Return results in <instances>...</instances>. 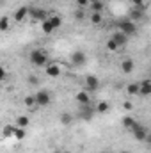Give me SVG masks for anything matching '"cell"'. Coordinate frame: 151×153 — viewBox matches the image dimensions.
Wrapping results in <instances>:
<instances>
[{"label": "cell", "instance_id": "obj_36", "mask_svg": "<svg viewBox=\"0 0 151 153\" xmlns=\"http://www.w3.org/2000/svg\"><path fill=\"white\" fill-rule=\"evenodd\" d=\"M150 53H151V50H150Z\"/></svg>", "mask_w": 151, "mask_h": 153}, {"label": "cell", "instance_id": "obj_26", "mask_svg": "<svg viewBox=\"0 0 151 153\" xmlns=\"http://www.w3.org/2000/svg\"><path fill=\"white\" fill-rule=\"evenodd\" d=\"M107 111H109V103H107V102H100L98 107H96V112L103 114V112H107Z\"/></svg>", "mask_w": 151, "mask_h": 153}, {"label": "cell", "instance_id": "obj_6", "mask_svg": "<svg viewBox=\"0 0 151 153\" xmlns=\"http://www.w3.org/2000/svg\"><path fill=\"white\" fill-rule=\"evenodd\" d=\"M132 134H133V137H135L137 141H146V137H148V134H150V132H148V128H146V126H142V125H139V123H137V125L133 126Z\"/></svg>", "mask_w": 151, "mask_h": 153}, {"label": "cell", "instance_id": "obj_16", "mask_svg": "<svg viewBox=\"0 0 151 153\" xmlns=\"http://www.w3.org/2000/svg\"><path fill=\"white\" fill-rule=\"evenodd\" d=\"M141 94L142 96H150L151 94V80H142L141 82Z\"/></svg>", "mask_w": 151, "mask_h": 153}, {"label": "cell", "instance_id": "obj_33", "mask_svg": "<svg viewBox=\"0 0 151 153\" xmlns=\"http://www.w3.org/2000/svg\"><path fill=\"white\" fill-rule=\"evenodd\" d=\"M123 107H124L126 111H132V109H133V105H132L130 102H124V105H123Z\"/></svg>", "mask_w": 151, "mask_h": 153}, {"label": "cell", "instance_id": "obj_21", "mask_svg": "<svg viewBox=\"0 0 151 153\" xmlns=\"http://www.w3.org/2000/svg\"><path fill=\"white\" fill-rule=\"evenodd\" d=\"M13 135H14L16 139H20V141H21L27 134H25V128H21V126H14V128H13Z\"/></svg>", "mask_w": 151, "mask_h": 153}, {"label": "cell", "instance_id": "obj_13", "mask_svg": "<svg viewBox=\"0 0 151 153\" xmlns=\"http://www.w3.org/2000/svg\"><path fill=\"white\" fill-rule=\"evenodd\" d=\"M128 38H130V36L123 34L121 30H117V32H114V34H112V39L117 43V45H119V46H124V45L128 43Z\"/></svg>", "mask_w": 151, "mask_h": 153}, {"label": "cell", "instance_id": "obj_18", "mask_svg": "<svg viewBox=\"0 0 151 153\" xmlns=\"http://www.w3.org/2000/svg\"><path fill=\"white\" fill-rule=\"evenodd\" d=\"M137 125V121L132 117V116H126V117H123V126L124 128H128V130H133V126Z\"/></svg>", "mask_w": 151, "mask_h": 153}, {"label": "cell", "instance_id": "obj_24", "mask_svg": "<svg viewBox=\"0 0 151 153\" xmlns=\"http://www.w3.org/2000/svg\"><path fill=\"white\" fill-rule=\"evenodd\" d=\"M50 22H52V25H53L55 29L62 27V18H61V16H50Z\"/></svg>", "mask_w": 151, "mask_h": 153}, {"label": "cell", "instance_id": "obj_1", "mask_svg": "<svg viewBox=\"0 0 151 153\" xmlns=\"http://www.w3.org/2000/svg\"><path fill=\"white\" fill-rule=\"evenodd\" d=\"M29 61H30V64L32 66H36V68H46L50 62H48V55H46V52L44 50H32L30 52V55H29Z\"/></svg>", "mask_w": 151, "mask_h": 153}, {"label": "cell", "instance_id": "obj_12", "mask_svg": "<svg viewBox=\"0 0 151 153\" xmlns=\"http://www.w3.org/2000/svg\"><path fill=\"white\" fill-rule=\"evenodd\" d=\"M128 20H132V22H141V20H144V11H142V9H137V7H132Z\"/></svg>", "mask_w": 151, "mask_h": 153}, {"label": "cell", "instance_id": "obj_35", "mask_svg": "<svg viewBox=\"0 0 151 153\" xmlns=\"http://www.w3.org/2000/svg\"><path fill=\"white\" fill-rule=\"evenodd\" d=\"M103 153H107V152H103Z\"/></svg>", "mask_w": 151, "mask_h": 153}, {"label": "cell", "instance_id": "obj_2", "mask_svg": "<svg viewBox=\"0 0 151 153\" xmlns=\"http://www.w3.org/2000/svg\"><path fill=\"white\" fill-rule=\"evenodd\" d=\"M117 30H121V32L126 34V36H133V34L137 32V25H135V22H132V20H121V22L117 23Z\"/></svg>", "mask_w": 151, "mask_h": 153}, {"label": "cell", "instance_id": "obj_27", "mask_svg": "<svg viewBox=\"0 0 151 153\" xmlns=\"http://www.w3.org/2000/svg\"><path fill=\"white\" fill-rule=\"evenodd\" d=\"M117 48H119V45H117V43H115V41H114L112 38L107 41V50H109V52H115Z\"/></svg>", "mask_w": 151, "mask_h": 153}, {"label": "cell", "instance_id": "obj_14", "mask_svg": "<svg viewBox=\"0 0 151 153\" xmlns=\"http://www.w3.org/2000/svg\"><path fill=\"white\" fill-rule=\"evenodd\" d=\"M126 93H128L130 96H137V94H141V84H137V82L128 84V85H126Z\"/></svg>", "mask_w": 151, "mask_h": 153}, {"label": "cell", "instance_id": "obj_7", "mask_svg": "<svg viewBox=\"0 0 151 153\" xmlns=\"http://www.w3.org/2000/svg\"><path fill=\"white\" fill-rule=\"evenodd\" d=\"M85 89H87L89 93L98 91V89H100V80H98V76H94V75L85 76Z\"/></svg>", "mask_w": 151, "mask_h": 153}, {"label": "cell", "instance_id": "obj_3", "mask_svg": "<svg viewBox=\"0 0 151 153\" xmlns=\"http://www.w3.org/2000/svg\"><path fill=\"white\" fill-rule=\"evenodd\" d=\"M34 96H36V103H38V107H48L50 102H52V94H50V91H46V89L38 91Z\"/></svg>", "mask_w": 151, "mask_h": 153}, {"label": "cell", "instance_id": "obj_9", "mask_svg": "<svg viewBox=\"0 0 151 153\" xmlns=\"http://www.w3.org/2000/svg\"><path fill=\"white\" fill-rule=\"evenodd\" d=\"M44 73H46V76H50V78H57V76H61V66L57 62H50L44 68Z\"/></svg>", "mask_w": 151, "mask_h": 153}, {"label": "cell", "instance_id": "obj_20", "mask_svg": "<svg viewBox=\"0 0 151 153\" xmlns=\"http://www.w3.org/2000/svg\"><path fill=\"white\" fill-rule=\"evenodd\" d=\"M29 123H30V119H29L27 116H18V117H16V126L27 128V126H29Z\"/></svg>", "mask_w": 151, "mask_h": 153}, {"label": "cell", "instance_id": "obj_31", "mask_svg": "<svg viewBox=\"0 0 151 153\" xmlns=\"http://www.w3.org/2000/svg\"><path fill=\"white\" fill-rule=\"evenodd\" d=\"M27 82L30 84V85H38L39 84V78L36 75H29V78H27Z\"/></svg>", "mask_w": 151, "mask_h": 153}, {"label": "cell", "instance_id": "obj_22", "mask_svg": "<svg viewBox=\"0 0 151 153\" xmlns=\"http://www.w3.org/2000/svg\"><path fill=\"white\" fill-rule=\"evenodd\" d=\"M101 22H103V14L101 13H93L91 14V23L93 25H100Z\"/></svg>", "mask_w": 151, "mask_h": 153}, {"label": "cell", "instance_id": "obj_5", "mask_svg": "<svg viewBox=\"0 0 151 153\" xmlns=\"http://www.w3.org/2000/svg\"><path fill=\"white\" fill-rule=\"evenodd\" d=\"M29 14H30V7H29V5H21V7L14 13V22H16V23H21V22H25V20L29 18Z\"/></svg>", "mask_w": 151, "mask_h": 153}, {"label": "cell", "instance_id": "obj_17", "mask_svg": "<svg viewBox=\"0 0 151 153\" xmlns=\"http://www.w3.org/2000/svg\"><path fill=\"white\" fill-rule=\"evenodd\" d=\"M80 116L85 117V119H91V117H93V109H91V105H80Z\"/></svg>", "mask_w": 151, "mask_h": 153}, {"label": "cell", "instance_id": "obj_32", "mask_svg": "<svg viewBox=\"0 0 151 153\" xmlns=\"http://www.w3.org/2000/svg\"><path fill=\"white\" fill-rule=\"evenodd\" d=\"M75 18H76V20H78V22L85 18V16H84V11H82V9H80V11H76V13H75Z\"/></svg>", "mask_w": 151, "mask_h": 153}, {"label": "cell", "instance_id": "obj_23", "mask_svg": "<svg viewBox=\"0 0 151 153\" xmlns=\"http://www.w3.org/2000/svg\"><path fill=\"white\" fill-rule=\"evenodd\" d=\"M132 2V7H137V9H142V11H146V0H130Z\"/></svg>", "mask_w": 151, "mask_h": 153}, {"label": "cell", "instance_id": "obj_4", "mask_svg": "<svg viewBox=\"0 0 151 153\" xmlns=\"http://www.w3.org/2000/svg\"><path fill=\"white\" fill-rule=\"evenodd\" d=\"M29 18H30V20H34V22H44V20H48V14H46V11H44V9L30 7V14H29Z\"/></svg>", "mask_w": 151, "mask_h": 153}, {"label": "cell", "instance_id": "obj_29", "mask_svg": "<svg viewBox=\"0 0 151 153\" xmlns=\"http://www.w3.org/2000/svg\"><path fill=\"white\" fill-rule=\"evenodd\" d=\"M25 105H27V107H38L36 96H27V98H25Z\"/></svg>", "mask_w": 151, "mask_h": 153}, {"label": "cell", "instance_id": "obj_30", "mask_svg": "<svg viewBox=\"0 0 151 153\" xmlns=\"http://www.w3.org/2000/svg\"><path fill=\"white\" fill-rule=\"evenodd\" d=\"M75 2H76V5H78L80 9H85L87 5H91V2H93V0H75Z\"/></svg>", "mask_w": 151, "mask_h": 153}, {"label": "cell", "instance_id": "obj_10", "mask_svg": "<svg viewBox=\"0 0 151 153\" xmlns=\"http://www.w3.org/2000/svg\"><path fill=\"white\" fill-rule=\"evenodd\" d=\"M75 100L80 105H91V96H89V91L84 89V91H78L75 96Z\"/></svg>", "mask_w": 151, "mask_h": 153}, {"label": "cell", "instance_id": "obj_25", "mask_svg": "<svg viewBox=\"0 0 151 153\" xmlns=\"http://www.w3.org/2000/svg\"><path fill=\"white\" fill-rule=\"evenodd\" d=\"M71 121H73V117H71L70 112H62V114H61V123H62V125H70Z\"/></svg>", "mask_w": 151, "mask_h": 153}, {"label": "cell", "instance_id": "obj_15", "mask_svg": "<svg viewBox=\"0 0 151 153\" xmlns=\"http://www.w3.org/2000/svg\"><path fill=\"white\" fill-rule=\"evenodd\" d=\"M41 30H43V34H52L53 30H55V27L52 25V22H50V18L48 20H44V22H41Z\"/></svg>", "mask_w": 151, "mask_h": 153}, {"label": "cell", "instance_id": "obj_28", "mask_svg": "<svg viewBox=\"0 0 151 153\" xmlns=\"http://www.w3.org/2000/svg\"><path fill=\"white\" fill-rule=\"evenodd\" d=\"M7 29H9V18H7V16H4V18L0 20V30H2V32H5Z\"/></svg>", "mask_w": 151, "mask_h": 153}, {"label": "cell", "instance_id": "obj_19", "mask_svg": "<svg viewBox=\"0 0 151 153\" xmlns=\"http://www.w3.org/2000/svg\"><path fill=\"white\" fill-rule=\"evenodd\" d=\"M103 7H105V5H103L101 0H93V2H91V9H93V13H101Z\"/></svg>", "mask_w": 151, "mask_h": 153}, {"label": "cell", "instance_id": "obj_8", "mask_svg": "<svg viewBox=\"0 0 151 153\" xmlns=\"http://www.w3.org/2000/svg\"><path fill=\"white\" fill-rule=\"evenodd\" d=\"M87 62V55L84 53V52H80V50H76L71 53V64L73 66H84Z\"/></svg>", "mask_w": 151, "mask_h": 153}, {"label": "cell", "instance_id": "obj_11", "mask_svg": "<svg viewBox=\"0 0 151 153\" xmlns=\"http://www.w3.org/2000/svg\"><path fill=\"white\" fill-rule=\"evenodd\" d=\"M133 68H135V62H133V59L126 57V59H123V61H121V71H123V73L130 75V73L133 71Z\"/></svg>", "mask_w": 151, "mask_h": 153}, {"label": "cell", "instance_id": "obj_34", "mask_svg": "<svg viewBox=\"0 0 151 153\" xmlns=\"http://www.w3.org/2000/svg\"><path fill=\"white\" fill-rule=\"evenodd\" d=\"M146 143H148V144H150V146H151V132H150V134H148V137H146Z\"/></svg>", "mask_w": 151, "mask_h": 153}]
</instances>
